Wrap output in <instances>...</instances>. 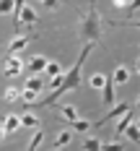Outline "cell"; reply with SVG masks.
Listing matches in <instances>:
<instances>
[{
  "label": "cell",
  "instance_id": "1",
  "mask_svg": "<svg viewBox=\"0 0 140 151\" xmlns=\"http://www.w3.org/2000/svg\"><path fill=\"white\" fill-rule=\"evenodd\" d=\"M93 45H96V42H83L80 58L75 60V65H73L70 70H65V73H62V83H60V86H57V89H52V94H49V96H44V99L39 102L42 107H52V104H55V102L62 96V94H68V91H75L78 86H80V70H83V63H86V58L91 55Z\"/></svg>",
  "mask_w": 140,
  "mask_h": 151
},
{
  "label": "cell",
  "instance_id": "2",
  "mask_svg": "<svg viewBox=\"0 0 140 151\" xmlns=\"http://www.w3.org/2000/svg\"><path fill=\"white\" fill-rule=\"evenodd\" d=\"M101 31H104V21H101V13H99L96 3L91 0L86 16H80V42H99Z\"/></svg>",
  "mask_w": 140,
  "mask_h": 151
},
{
  "label": "cell",
  "instance_id": "3",
  "mask_svg": "<svg viewBox=\"0 0 140 151\" xmlns=\"http://www.w3.org/2000/svg\"><path fill=\"white\" fill-rule=\"evenodd\" d=\"M23 70V60H21V55H11L8 60H5V68H3V73L8 76V78H13Z\"/></svg>",
  "mask_w": 140,
  "mask_h": 151
},
{
  "label": "cell",
  "instance_id": "4",
  "mask_svg": "<svg viewBox=\"0 0 140 151\" xmlns=\"http://www.w3.org/2000/svg\"><path fill=\"white\" fill-rule=\"evenodd\" d=\"M130 107H132V104H127V102H122V104H112V112H107V115H104V120L91 122V128H101L107 120H112V117H119V115H122V112H127Z\"/></svg>",
  "mask_w": 140,
  "mask_h": 151
},
{
  "label": "cell",
  "instance_id": "5",
  "mask_svg": "<svg viewBox=\"0 0 140 151\" xmlns=\"http://www.w3.org/2000/svg\"><path fill=\"white\" fill-rule=\"evenodd\" d=\"M130 76H132V70H130L127 65H117L114 73H112V81H114V86H122V83L130 81Z\"/></svg>",
  "mask_w": 140,
  "mask_h": 151
},
{
  "label": "cell",
  "instance_id": "6",
  "mask_svg": "<svg viewBox=\"0 0 140 151\" xmlns=\"http://www.w3.org/2000/svg\"><path fill=\"white\" fill-rule=\"evenodd\" d=\"M101 96H104V104L107 107H112L114 104V89H117V86H114V81H112V76H107V78H104V86H101Z\"/></svg>",
  "mask_w": 140,
  "mask_h": 151
},
{
  "label": "cell",
  "instance_id": "7",
  "mask_svg": "<svg viewBox=\"0 0 140 151\" xmlns=\"http://www.w3.org/2000/svg\"><path fill=\"white\" fill-rule=\"evenodd\" d=\"M130 120H135V107H130L127 112H122V115H119V122H117V130H114V133H117V136H122L124 128L130 125Z\"/></svg>",
  "mask_w": 140,
  "mask_h": 151
},
{
  "label": "cell",
  "instance_id": "8",
  "mask_svg": "<svg viewBox=\"0 0 140 151\" xmlns=\"http://www.w3.org/2000/svg\"><path fill=\"white\" fill-rule=\"evenodd\" d=\"M18 21H23V26H34V24L39 21V16L34 13L31 8H26V5H21V11H18Z\"/></svg>",
  "mask_w": 140,
  "mask_h": 151
},
{
  "label": "cell",
  "instance_id": "9",
  "mask_svg": "<svg viewBox=\"0 0 140 151\" xmlns=\"http://www.w3.org/2000/svg\"><path fill=\"white\" fill-rule=\"evenodd\" d=\"M18 117H21V125L23 128H42V120L36 115H31L29 109H23V115H18Z\"/></svg>",
  "mask_w": 140,
  "mask_h": 151
},
{
  "label": "cell",
  "instance_id": "10",
  "mask_svg": "<svg viewBox=\"0 0 140 151\" xmlns=\"http://www.w3.org/2000/svg\"><path fill=\"white\" fill-rule=\"evenodd\" d=\"M3 128H5V133H16L21 128V117L18 115H5L3 117Z\"/></svg>",
  "mask_w": 140,
  "mask_h": 151
},
{
  "label": "cell",
  "instance_id": "11",
  "mask_svg": "<svg viewBox=\"0 0 140 151\" xmlns=\"http://www.w3.org/2000/svg\"><path fill=\"white\" fill-rule=\"evenodd\" d=\"M23 89H34V91H42L44 89V76L42 73H31V78L23 83Z\"/></svg>",
  "mask_w": 140,
  "mask_h": 151
},
{
  "label": "cell",
  "instance_id": "12",
  "mask_svg": "<svg viewBox=\"0 0 140 151\" xmlns=\"http://www.w3.org/2000/svg\"><path fill=\"white\" fill-rule=\"evenodd\" d=\"M57 112H60V117H62V120H68V122H73L75 117H80V112H78L73 104H62Z\"/></svg>",
  "mask_w": 140,
  "mask_h": 151
},
{
  "label": "cell",
  "instance_id": "13",
  "mask_svg": "<svg viewBox=\"0 0 140 151\" xmlns=\"http://www.w3.org/2000/svg\"><path fill=\"white\" fill-rule=\"evenodd\" d=\"M44 65H47V58H44V55H34L26 68H29L31 73H42V70H44Z\"/></svg>",
  "mask_w": 140,
  "mask_h": 151
},
{
  "label": "cell",
  "instance_id": "14",
  "mask_svg": "<svg viewBox=\"0 0 140 151\" xmlns=\"http://www.w3.org/2000/svg\"><path fill=\"white\" fill-rule=\"evenodd\" d=\"M26 45H29V37H16L8 50H11V55H21V50H23Z\"/></svg>",
  "mask_w": 140,
  "mask_h": 151
},
{
  "label": "cell",
  "instance_id": "15",
  "mask_svg": "<svg viewBox=\"0 0 140 151\" xmlns=\"http://www.w3.org/2000/svg\"><path fill=\"white\" fill-rule=\"evenodd\" d=\"M122 136H127L130 141H132V143H138V141H140V128L135 125V120H130V125L124 128V133H122Z\"/></svg>",
  "mask_w": 140,
  "mask_h": 151
},
{
  "label": "cell",
  "instance_id": "16",
  "mask_svg": "<svg viewBox=\"0 0 140 151\" xmlns=\"http://www.w3.org/2000/svg\"><path fill=\"white\" fill-rule=\"evenodd\" d=\"M57 73H62V68H60V63H55V60H47V65H44V70H42V76H57Z\"/></svg>",
  "mask_w": 140,
  "mask_h": 151
},
{
  "label": "cell",
  "instance_id": "17",
  "mask_svg": "<svg viewBox=\"0 0 140 151\" xmlns=\"http://www.w3.org/2000/svg\"><path fill=\"white\" fill-rule=\"evenodd\" d=\"M70 133H68V130H62V133H57V138H55V149H62V146H68V143H70Z\"/></svg>",
  "mask_w": 140,
  "mask_h": 151
},
{
  "label": "cell",
  "instance_id": "18",
  "mask_svg": "<svg viewBox=\"0 0 140 151\" xmlns=\"http://www.w3.org/2000/svg\"><path fill=\"white\" fill-rule=\"evenodd\" d=\"M99 146H101V141H99V138H93V136L83 138V149H86V151H99Z\"/></svg>",
  "mask_w": 140,
  "mask_h": 151
},
{
  "label": "cell",
  "instance_id": "19",
  "mask_svg": "<svg viewBox=\"0 0 140 151\" xmlns=\"http://www.w3.org/2000/svg\"><path fill=\"white\" fill-rule=\"evenodd\" d=\"M119 149H124L122 141H109V143L101 141V146H99V151H119Z\"/></svg>",
  "mask_w": 140,
  "mask_h": 151
},
{
  "label": "cell",
  "instance_id": "20",
  "mask_svg": "<svg viewBox=\"0 0 140 151\" xmlns=\"http://www.w3.org/2000/svg\"><path fill=\"white\" fill-rule=\"evenodd\" d=\"M42 141H44V133H42V130H36V133H34V138L29 141V146H26V149H29V151L39 149V146H42Z\"/></svg>",
  "mask_w": 140,
  "mask_h": 151
},
{
  "label": "cell",
  "instance_id": "21",
  "mask_svg": "<svg viewBox=\"0 0 140 151\" xmlns=\"http://www.w3.org/2000/svg\"><path fill=\"white\" fill-rule=\"evenodd\" d=\"M73 128H75V130H80V133H86V130H91V122L83 120V117H75V120H73Z\"/></svg>",
  "mask_w": 140,
  "mask_h": 151
},
{
  "label": "cell",
  "instance_id": "22",
  "mask_svg": "<svg viewBox=\"0 0 140 151\" xmlns=\"http://www.w3.org/2000/svg\"><path fill=\"white\" fill-rule=\"evenodd\" d=\"M5 99H8V102H18V99H21V89L8 86V89H5Z\"/></svg>",
  "mask_w": 140,
  "mask_h": 151
},
{
  "label": "cell",
  "instance_id": "23",
  "mask_svg": "<svg viewBox=\"0 0 140 151\" xmlns=\"http://www.w3.org/2000/svg\"><path fill=\"white\" fill-rule=\"evenodd\" d=\"M13 5H16V0H0V16L13 13Z\"/></svg>",
  "mask_w": 140,
  "mask_h": 151
},
{
  "label": "cell",
  "instance_id": "24",
  "mask_svg": "<svg viewBox=\"0 0 140 151\" xmlns=\"http://www.w3.org/2000/svg\"><path fill=\"white\" fill-rule=\"evenodd\" d=\"M104 78H107V76H101V73H93L88 83H91L93 89H101V86H104Z\"/></svg>",
  "mask_w": 140,
  "mask_h": 151
},
{
  "label": "cell",
  "instance_id": "25",
  "mask_svg": "<svg viewBox=\"0 0 140 151\" xmlns=\"http://www.w3.org/2000/svg\"><path fill=\"white\" fill-rule=\"evenodd\" d=\"M42 5L49 8V11H55V8H57V0H42Z\"/></svg>",
  "mask_w": 140,
  "mask_h": 151
},
{
  "label": "cell",
  "instance_id": "26",
  "mask_svg": "<svg viewBox=\"0 0 140 151\" xmlns=\"http://www.w3.org/2000/svg\"><path fill=\"white\" fill-rule=\"evenodd\" d=\"M112 3H114V8H122V11H124V5H127L130 0H112Z\"/></svg>",
  "mask_w": 140,
  "mask_h": 151
},
{
  "label": "cell",
  "instance_id": "27",
  "mask_svg": "<svg viewBox=\"0 0 140 151\" xmlns=\"http://www.w3.org/2000/svg\"><path fill=\"white\" fill-rule=\"evenodd\" d=\"M5 136H8V133H5V128H3V120H0V141H3Z\"/></svg>",
  "mask_w": 140,
  "mask_h": 151
},
{
  "label": "cell",
  "instance_id": "28",
  "mask_svg": "<svg viewBox=\"0 0 140 151\" xmlns=\"http://www.w3.org/2000/svg\"><path fill=\"white\" fill-rule=\"evenodd\" d=\"M57 3H65V0H57Z\"/></svg>",
  "mask_w": 140,
  "mask_h": 151
},
{
  "label": "cell",
  "instance_id": "29",
  "mask_svg": "<svg viewBox=\"0 0 140 151\" xmlns=\"http://www.w3.org/2000/svg\"><path fill=\"white\" fill-rule=\"evenodd\" d=\"M39 3H42V0H39Z\"/></svg>",
  "mask_w": 140,
  "mask_h": 151
}]
</instances>
